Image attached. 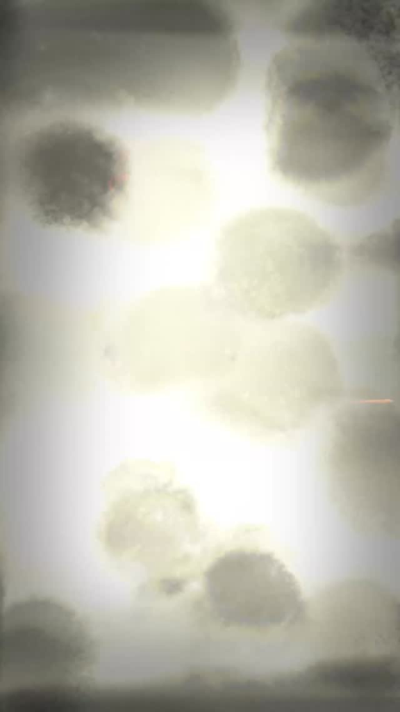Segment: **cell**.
Instances as JSON below:
<instances>
[{
  "label": "cell",
  "instance_id": "2",
  "mask_svg": "<svg viewBox=\"0 0 400 712\" xmlns=\"http://www.w3.org/2000/svg\"><path fill=\"white\" fill-rule=\"evenodd\" d=\"M57 122L18 139L6 165L7 192L45 228L99 231L126 192V152L97 129Z\"/></svg>",
  "mask_w": 400,
  "mask_h": 712
},
{
  "label": "cell",
  "instance_id": "4",
  "mask_svg": "<svg viewBox=\"0 0 400 712\" xmlns=\"http://www.w3.org/2000/svg\"><path fill=\"white\" fill-rule=\"evenodd\" d=\"M333 416L326 476L339 513L356 531L399 533V429L388 399L361 398Z\"/></svg>",
  "mask_w": 400,
  "mask_h": 712
},
{
  "label": "cell",
  "instance_id": "3",
  "mask_svg": "<svg viewBox=\"0 0 400 712\" xmlns=\"http://www.w3.org/2000/svg\"><path fill=\"white\" fill-rule=\"evenodd\" d=\"M262 213L261 240L252 247L250 267L230 289L231 306L250 320L275 321L325 305L345 269L340 244L303 212L276 209Z\"/></svg>",
  "mask_w": 400,
  "mask_h": 712
},
{
  "label": "cell",
  "instance_id": "1",
  "mask_svg": "<svg viewBox=\"0 0 400 712\" xmlns=\"http://www.w3.org/2000/svg\"><path fill=\"white\" fill-rule=\"evenodd\" d=\"M283 39L265 83L273 170L323 202L373 200L399 145V39L338 17L299 24Z\"/></svg>",
  "mask_w": 400,
  "mask_h": 712
}]
</instances>
